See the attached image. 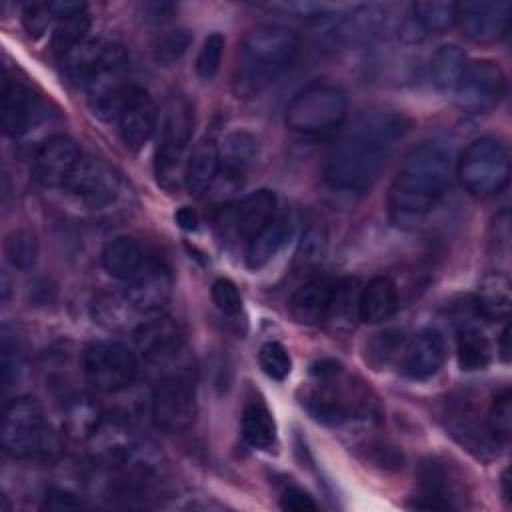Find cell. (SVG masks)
I'll return each mask as SVG.
<instances>
[{
	"label": "cell",
	"mask_w": 512,
	"mask_h": 512,
	"mask_svg": "<svg viewBox=\"0 0 512 512\" xmlns=\"http://www.w3.org/2000/svg\"><path fill=\"white\" fill-rule=\"evenodd\" d=\"M406 130L408 120L402 112L388 108L362 112L326 156L324 182L340 192L370 190Z\"/></svg>",
	"instance_id": "1"
},
{
	"label": "cell",
	"mask_w": 512,
	"mask_h": 512,
	"mask_svg": "<svg viewBox=\"0 0 512 512\" xmlns=\"http://www.w3.org/2000/svg\"><path fill=\"white\" fill-rule=\"evenodd\" d=\"M450 182V154L434 142L414 146L404 156L388 192L390 220L402 228L420 224L442 202Z\"/></svg>",
	"instance_id": "2"
},
{
	"label": "cell",
	"mask_w": 512,
	"mask_h": 512,
	"mask_svg": "<svg viewBox=\"0 0 512 512\" xmlns=\"http://www.w3.org/2000/svg\"><path fill=\"white\" fill-rule=\"evenodd\" d=\"M298 50L300 38L288 26L260 24L250 28L238 46L234 62V94L242 100L262 94L294 62Z\"/></svg>",
	"instance_id": "3"
},
{
	"label": "cell",
	"mask_w": 512,
	"mask_h": 512,
	"mask_svg": "<svg viewBox=\"0 0 512 512\" xmlns=\"http://www.w3.org/2000/svg\"><path fill=\"white\" fill-rule=\"evenodd\" d=\"M314 384L306 390L302 404L320 422L340 426L350 420H370L376 404L368 392L346 376L336 360H320L312 364Z\"/></svg>",
	"instance_id": "4"
},
{
	"label": "cell",
	"mask_w": 512,
	"mask_h": 512,
	"mask_svg": "<svg viewBox=\"0 0 512 512\" xmlns=\"http://www.w3.org/2000/svg\"><path fill=\"white\" fill-rule=\"evenodd\" d=\"M348 114L346 92L328 82H314L292 96L286 126L304 136H322L342 126Z\"/></svg>",
	"instance_id": "5"
},
{
	"label": "cell",
	"mask_w": 512,
	"mask_h": 512,
	"mask_svg": "<svg viewBox=\"0 0 512 512\" xmlns=\"http://www.w3.org/2000/svg\"><path fill=\"white\" fill-rule=\"evenodd\" d=\"M456 176L464 190L476 198L500 194L510 180V160L504 144L492 136L472 140L456 162Z\"/></svg>",
	"instance_id": "6"
},
{
	"label": "cell",
	"mask_w": 512,
	"mask_h": 512,
	"mask_svg": "<svg viewBox=\"0 0 512 512\" xmlns=\"http://www.w3.org/2000/svg\"><path fill=\"white\" fill-rule=\"evenodd\" d=\"M194 130V112L186 98L172 96L164 106V116L158 134V146L154 156V170L158 182L172 190L178 186V178H184V154L188 150Z\"/></svg>",
	"instance_id": "7"
},
{
	"label": "cell",
	"mask_w": 512,
	"mask_h": 512,
	"mask_svg": "<svg viewBox=\"0 0 512 512\" xmlns=\"http://www.w3.org/2000/svg\"><path fill=\"white\" fill-rule=\"evenodd\" d=\"M128 72V54L120 44H106L102 58L86 82L88 104L94 116L100 120H118L124 100L130 92L126 82Z\"/></svg>",
	"instance_id": "8"
},
{
	"label": "cell",
	"mask_w": 512,
	"mask_h": 512,
	"mask_svg": "<svg viewBox=\"0 0 512 512\" xmlns=\"http://www.w3.org/2000/svg\"><path fill=\"white\" fill-rule=\"evenodd\" d=\"M50 428L40 404L22 396L4 408L2 446L14 458H34L48 448Z\"/></svg>",
	"instance_id": "9"
},
{
	"label": "cell",
	"mask_w": 512,
	"mask_h": 512,
	"mask_svg": "<svg viewBox=\"0 0 512 512\" xmlns=\"http://www.w3.org/2000/svg\"><path fill=\"white\" fill-rule=\"evenodd\" d=\"M136 374V354L122 342H94L84 350V376L98 392H120L136 380Z\"/></svg>",
	"instance_id": "10"
},
{
	"label": "cell",
	"mask_w": 512,
	"mask_h": 512,
	"mask_svg": "<svg viewBox=\"0 0 512 512\" xmlns=\"http://www.w3.org/2000/svg\"><path fill=\"white\" fill-rule=\"evenodd\" d=\"M196 414V390L188 378L172 374L158 382L152 394V420L156 428L168 434L184 432L194 424Z\"/></svg>",
	"instance_id": "11"
},
{
	"label": "cell",
	"mask_w": 512,
	"mask_h": 512,
	"mask_svg": "<svg viewBox=\"0 0 512 512\" xmlns=\"http://www.w3.org/2000/svg\"><path fill=\"white\" fill-rule=\"evenodd\" d=\"M506 90V76L492 60H476L466 64V70L456 86V102L468 114H482L498 106Z\"/></svg>",
	"instance_id": "12"
},
{
	"label": "cell",
	"mask_w": 512,
	"mask_h": 512,
	"mask_svg": "<svg viewBox=\"0 0 512 512\" xmlns=\"http://www.w3.org/2000/svg\"><path fill=\"white\" fill-rule=\"evenodd\" d=\"M64 188L84 206L100 210L118 200L120 176L104 160L80 158Z\"/></svg>",
	"instance_id": "13"
},
{
	"label": "cell",
	"mask_w": 512,
	"mask_h": 512,
	"mask_svg": "<svg viewBox=\"0 0 512 512\" xmlns=\"http://www.w3.org/2000/svg\"><path fill=\"white\" fill-rule=\"evenodd\" d=\"M510 2H460L456 4V24L460 32L478 44L500 40L510 26Z\"/></svg>",
	"instance_id": "14"
},
{
	"label": "cell",
	"mask_w": 512,
	"mask_h": 512,
	"mask_svg": "<svg viewBox=\"0 0 512 512\" xmlns=\"http://www.w3.org/2000/svg\"><path fill=\"white\" fill-rule=\"evenodd\" d=\"M80 162V150L76 142L64 134L46 138L32 158V176L40 186L56 188L64 186L76 164Z\"/></svg>",
	"instance_id": "15"
},
{
	"label": "cell",
	"mask_w": 512,
	"mask_h": 512,
	"mask_svg": "<svg viewBox=\"0 0 512 512\" xmlns=\"http://www.w3.org/2000/svg\"><path fill=\"white\" fill-rule=\"evenodd\" d=\"M158 128V106L150 94L138 86H130L118 116L120 138L130 150H140Z\"/></svg>",
	"instance_id": "16"
},
{
	"label": "cell",
	"mask_w": 512,
	"mask_h": 512,
	"mask_svg": "<svg viewBox=\"0 0 512 512\" xmlns=\"http://www.w3.org/2000/svg\"><path fill=\"white\" fill-rule=\"evenodd\" d=\"M124 294L138 314H156L170 300L172 274L164 264L148 260L142 272L128 282Z\"/></svg>",
	"instance_id": "17"
},
{
	"label": "cell",
	"mask_w": 512,
	"mask_h": 512,
	"mask_svg": "<svg viewBox=\"0 0 512 512\" xmlns=\"http://www.w3.org/2000/svg\"><path fill=\"white\" fill-rule=\"evenodd\" d=\"M338 280L332 276H316L304 282L290 298L288 310L298 324L316 326L328 320Z\"/></svg>",
	"instance_id": "18"
},
{
	"label": "cell",
	"mask_w": 512,
	"mask_h": 512,
	"mask_svg": "<svg viewBox=\"0 0 512 512\" xmlns=\"http://www.w3.org/2000/svg\"><path fill=\"white\" fill-rule=\"evenodd\" d=\"M296 214L294 210L276 212V216L248 240L246 264L256 270L266 266L294 236Z\"/></svg>",
	"instance_id": "19"
},
{
	"label": "cell",
	"mask_w": 512,
	"mask_h": 512,
	"mask_svg": "<svg viewBox=\"0 0 512 512\" xmlns=\"http://www.w3.org/2000/svg\"><path fill=\"white\" fill-rule=\"evenodd\" d=\"M134 342L150 362H164L182 346L178 324L168 316H154L134 328Z\"/></svg>",
	"instance_id": "20"
},
{
	"label": "cell",
	"mask_w": 512,
	"mask_h": 512,
	"mask_svg": "<svg viewBox=\"0 0 512 512\" xmlns=\"http://www.w3.org/2000/svg\"><path fill=\"white\" fill-rule=\"evenodd\" d=\"M446 358V342L438 330L418 332L404 348V372L412 378H428L440 370Z\"/></svg>",
	"instance_id": "21"
},
{
	"label": "cell",
	"mask_w": 512,
	"mask_h": 512,
	"mask_svg": "<svg viewBox=\"0 0 512 512\" xmlns=\"http://www.w3.org/2000/svg\"><path fill=\"white\" fill-rule=\"evenodd\" d=\"M220 172V148L212 138H200L184 166V186L192 196L206 194Z\"/></svg>",
	"instance_id": "22"
},
{
	"label": "cell",
	"mask_w": 512,
	"mask_h": 512,
	"mask_svg": "<svg viewBox=\"0 0 512 512\" xmlns=\"http://www.w3.org/2000/svg\"><path fill=\"white\" fill-rule=\"evenodd\" d=\"M100 260L104 270L112 278L122 282L134 280L148 262L142 246L130 236H116L110 242H106Z\"/></svg>",
	"instance_id": "23"
},
{
	"label": "cell",
	"mask_w": 512,
	"mask_h": 512,
	"mask_svg": "<svg viewBox=\"0 0 512 512\" xmlns=\"http://www.w3.org/2000/svg\"><path fill=\"white\" fill-rule=\"evenodd\" d=\"M398 310V288L388 276L372 278L358 296V320L380 324Z\"/></svg>",
	"instance_id": "24"
},
{
	"label": "cell",
	"mask_w": 512,
	"mask_h": 512,
	"mask_svg": "<svg viewBox=\"0 0 512 512\" xmlns=\"http://www.w3.org/2000/svg\"><path fill=\"white\" fill-rule=\"evenodd\" d=\"M34 116V96L16 80L4 78L2 84V128L6 136H22Z\"/></svg>",
	"instance_id": "25"
},
{
	"label": "cell",
	"mask_w": 512,
	"mask_h": 512,
	"mask_svg": "<svg viewBox=\"0 0 512 512\" xmlns=\"http://www.w3.org/2000/svg\"><path fill=\"white\" fill-rule=\"evenodd\" d=\"M276 206H278V198L272 190L262 188V190L250 192L238 202L234 210L236 232L242 238L250 240L276 216V210H278Z\"/></svg>",
	"instance_id": "26"
},
{
	"label": "cell",
	"mask_w": 512,
	"mask_h": 512,
	"mask_svg": "<svg viewBox=\"0 0 512 512\" xmlns=\"http://www.w3.org/2000/svg\"><path fill=\"white\" fill-rule=\"evenodd\" d=\"M256 140L246 132H234L224 140V150L220 152V172L226 184L238 186L250 164L256 160ZM216 178V180H218Z\"/></svg>",
	"instance_id": "27"
},
{
	"label": "cell",
	"mask_w": 512,
	"mask_h": 512,
	"mask_svg": "<svg viewBox=\"0 0 512 512\" xmlns=\"http://www.w3.org/2000/svg\"><path fill=\"white\" fill-rule=\"evenodd\" d=\"M510 302V282L504 274L498 272L484 278L474 296V308L478 316H482L488 322L506 320L510 314Z\"/></svg>",
	"instance_id": "28"
},
{
	"label": "cell",
	"mask_w": 512,
	"mask_h": 512,
	"mask_svg": "<svg viewBox=\"0 0 512 512\" xmlns=\"http://www.w3.org/2000/svg\"><path fill=\"white\" fill-rule=\"evenodd\" d=\"M420 500L414 502L416 508L424 510H450L454 508L452 490L448 482V474L442 464L436 460H426L420 466Z\"/></svg>",
	"instance_id": "29"
},
{
	"label": "cell",
	"mask_w": 512,
	"mask_h": 512,
	"mask_svg": "<svg viewBox=\"0 0 512 512\" xmlns=\"http://www.w3.org/2000/svg\"><path fill=\"white\" fill-rule=\"evenodd\" d=\"M102 424V408L90 396H76L66 404L64 430L72 440H90Z\"/></svg>",
	"instance_id": "30"
},
{
	"label": "cell",
	"mask_w": 512,
	"mask_h": 512,
	"mask_svg": "<svg viewBox=\"0 0 512 512\" xmlns=\"http://www.w3.org/2000/svg\"><path fill=\"white\" fill-rule=\"evenodd\" d=\"M242 438L256 450H268L276 440V424L262 402H248L242 412Z\"/></svg>",
	"instance_id": "31"
},
{
	"label": "cell",
	"mask_w": 512,
	"mask_h": 512,
	"mask_svg": "<svg viewBox=\"0 0 512 512\" xmlns=\"http://www.w3.org/2000/svg\"><path fill=\"white\" fill-rule=\"evenodd\" d=\"M466 70V54L456 44L436 48L430 58V80L438 90H456Z\"/></svg>",
	"instance_id": "32"
},
{
	"label": "cell",
	"mask_w": 512,
	"mask_h": 512,
	"mask_svg": "<svg viewBox=\"0 0 512 512\" xmlns=\"http://www.w3.org/2000/svg\"><path fill=\"white\" fill-rule=\"evenodd\" d=\"M410 16L424 34H440L456 24V2H414Z\"/></svg>",
	"instance_id": "33"
},
{
	"label": "cell",
	"mask_w": 512,
	"mask_h": 512,
	"mask_svg": "<svg viewBox=\"0 0 512 512\" xmlns=\"http://www.w3.org/2000/svg\"><path fill=\"white\" fill-rule=\"evenodd\" d=\"M102 42H82L76 48H72L68 54L62 56L64 62V70L68 74V78L78 84V86H86V82L90 80L92 72L96 70L102 52H104Z\"/></svg>",
	"instance_id": "34"
},
{
	"label": "cell",
	"mask_w": 512,
	"mask_h": 512,
	"mask_svg": "<svg viewBox=\"0 0 512 512\" xmlns=\"http://www.w3.org/2000/svg\"><path fill=\"white\" fill-rule=\"evenodd\" d=\"M458 364L462 370L472 372V370H482L490 364L492 350L488 338L476 330V328H464L458 334Z\"/></svg>",
	"instance_id": "35"
},
{
	"label": "cell",
	"mask_w": 512,
	"mask_h": 512,
	"mask_svg": "<svg viewBox=\"0 0 512 512\" xmlns=\"http://www.w3.org/2000/svg\"><path fill=\"white\" fill-rule=\"evenodd\" d=\"M92 314L98 324L110 330H122V328H128L132 314H138V312L130 306L126 294L124 296L100 294L92 304Z\"/></svg>",
	"instance_id": "36"
},
{
	"label": "cell",
	"mask_w": 512,
	"mask_h": 512,
	"mask_svg": "<svg viewBox=\"0 0 512 512\" xmlns=\"http://www.w3.org/2000/svg\"><path fill=\"white\" fill-rule=\"evenodd\" d=\"M88 28H90V16L86 14V10L80 14L58 18L54 32H52L54 52L60 56L68 54L72 48H76L78 44L84 42Z\"/></svg>",
	"instance_id": "37"
},
{
	"label": "cell",
	"mask_w": 512,
	"mask_h": 512,
	"mask_svg": "<svg viewBox=\"0 0 512 512\" xmlns=\"http://www.w3.org/2000/svg\"><path fill=\"white\" fill-rule=\"evenodd\" d=\"M4 252L8 262L18 270H28L36 264L38 258V238L32 230L20 228L6 236Z\"/></svg>",
	"instance_id": "38"
},
{
	"label": "cell",
	"mask_w": 512,
	"mask_h": 512,
	"mask_svg": "<svg viewBox=\"0 0 512 512\" xmlns=\"http://www.w3.org/2000/svg\"><path fill=\"white\" fill-rule=\"evenodd\" d=\"M358 282L352 278H344L338 280V288H336V296L328 314L326 322H332L334 328H340L342 324H346V328L352 326V310L358 314Z\"/></svg>",
	"instance_id": "39"
},
{
	"label": "cell",
	"mask_w": 512,
	"mask_h": 512,
	"mask_svg": "<svg viewBox=\"0 0 512 512\" xmlns=\"http://www.w3.org/2000/svg\"><path fill=\"white\" fill-rule=\"evenodd\" d=\"M486 426L490 432V438L494 442H508L510 440V432H512V396L510 390H502L498 396H494L490 410H488V418H486Z\"/></svg>",
	"instance_id": "40"
},
{
	"label": "cell",
	"mask_w": 512,
	"mask_h": 512,
	"mask_svg": "<svg viewBox=\"0 0 512 512\" xmlns=\"http://www.w3.org/2000/svg\"><path fill=\"white\" fill-rule=\"evenodd\" d=\"M326 248H328V232L322 224L314 222L302 234V240L296 252V262L302 268L318 266L326 256Z\"/></svg>",
	"instance_id": "41"
},
{
	"label": "cell",
	"mask_w": 512,
	"mask_h": 512,
	"mask_svg": "<svg viewBox=\"0 0 512 512\" xmlns=\"http://www.w3.org/2000/svg\"><path fill=\"white\" fill-rule=\"evenodd\" d=\"M190 42H192V36L184 28L164 32L154 42V60L162 66H170L184 56Z\"/></svg>",
	"instance_id": "42"
},
{
	"label": "cell",
	"mask_w": 512,
	"mask_h": 512,
	"mask_svg": "<svg viewBox=\"0 0 512 512\" xmlns=\"http://www.w3.org/2000/svg\"><path fill=\"white\" fill-rule=\"evenodd\" d=\"M224 36L220 32H212L204 38L202 48L196 56V74L202 80H212L220 68L222 52H224Z\"/></svg>",
	"instance_id": "43"
},
{
	"label": "cell",
	"mask_w": 512,
	"mask_h": 512,
	"mask_svg": "<svg viewBox=\"0 0 512 512\" xmlns=\"http://www.w3.org/2000/svg\"><path fill=\"white\" fill-rule=\"evenodd\" d=\"M260 368L274 380H284L290 374L292 360L280 342H266L258 352Z\"/></svg>",
	"instance_id": "44"
},
{
	"label": "cell",
	"mask_w": 512,
	"mask_h": 512,
	"mask_svg": "<svg viewBox=\"0 0 512 512\" xmlns=\"http://www.w3.org/2000/svg\"><path fill=\"white\" fill-rule=\"evenodd\" d=\"M212 302L216 304V308L228 316H234L240 312L242 308V298L240 292L236 288V284L228 278H218L212 284Z\"/></svg>",
	"instance_id": "45"
},
{
	"label": "cell",
	"mask_w": 512,
	"mask_h": 512,
	"mask_svg": "<svg viewBox=\"0 0 512 512\" xmlns=\"http://www.w3.org/2000/svg\"><path fill=\"white\" fill-rule=\"evenodd\" d=\"M54 14L50 10V4H42V2H34V4H28L22 12V24H24V30L28 32V36L32 38H38L42 36L50 22H52Z\"/></svg>",
	"instance_id": "46"
},
{
	"label": "cell",
	"mask_w": 512,
	"mask_h": 512,
	"mask_svg": "<svg viewBox=\"0 0 512 512\" xmlns=\"http://www.w3.org/2000/svg\"><path fill=\"white\" fill-rule=\"evenodd\" d=\"M280 508L290 510V512H312L316 510V502L312 500V496H308L304 490L300 488H286L280 496Z\"/></svg>",
	"instance_id": "47"
},
{
	"label": "cell",
	"mask_w": 512,
	"mask_h": 512,
	"mask_svg": "<svg viewBox=\"0 0 512 512\" xmlns=\"http://www.w3.org/2000/svg\"><path fill=\"white\" fill-rule=\"evenodd\" d=\"M140 10H142V18L146 22L162 24V22L172 18L174 4H170V2H146V4L140 6Z\"/></svg>",
	"instance_id": "48"
},
{
	"label": "cell",
	"mask_w": 512,
	"mask_h": 512,
	"mask_svg": "<svg viewBox=\"0 0 512 512\" xmlns=\"http://www.w3.org/2000/svg\"><path fill=\"white\" fill-rule=\"evenodd\" d=\"M44 506L50 510H74V508H80V502L70 492L52 490L50 494H46Z\"/></svg>",
	"instance_id": "49"
},
{
	"label": "cell",
	"mask_w": 512,
	"mask_h": 512,
	"mask_svg": "<svg viewBox=\"0 0 512 512\" xmlns=\"http://www.w3.org/2000/svg\"><path fill=\"white\" fill-rule=\"evenodd\" d=\"M50 10L54 14V18H66L72 14H80L86 10L84 2H50Z\"/></svg>",
	"instance_id": "50"
},
{
	"label": "cell",
	"mask_w": 512,
	"mask_h": 512,
	"mask_svg": "<svg viewBox=\"0 0 512 512\" xmlns=\"http://www.w3.org/2000/svg\"><path fill=\"white\" fill-rule=\"evenodd\" d=\"M174 220H176V224H178L182 230H188V232L196 230L198 224H200L198 214H196L192 208H188V206L178 208V212L174 214Z\"/></svg>",
	"instance_id": "51"
},
{
	"label": "cell",
	"mask_w": 512,
	"mask_h": 512,
	"mask_svg": "<svg viewBox=\"0 0 512 512\" xmlns=\"http://www.w3.org/2000/svg\"><path fill=\"white\" fill-rule=\"evenodd\" d=\"M500 356L504 362L510 360V326H504L502 334H500Z\"/></svg>",
	"instance_id": "52"
},
{
	"label": "cell",
	"mask_w": 512,
	"mask_h": 512,
	"mask_svg": "<svg viewBox=\"0 0 512 512\" xmlns=\"http://www.w3.org/2000/svg\"><path fill=\"white\" fill-rule=\"evenodd\" d=\"M508 482H510V480H508V470H504V472H502V496L506 498V502L510 500V492H508Z\"/></svg>",
	"instance_id": "53"
}]
</instances>
